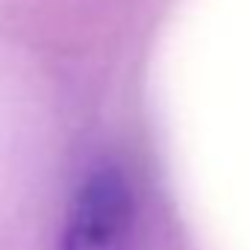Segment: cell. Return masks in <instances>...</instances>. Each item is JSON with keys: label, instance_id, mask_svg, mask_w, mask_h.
I'll use <instances>...</instances> for the list:
<instances>
[{"label": "cell", "instance_id": "cell-1", "mask_svg": "<svg viewBox=\"0 0 250 250\" xmlns=\"http://www.w3.org/2000/svg\"><path fill=\"white\" fill-rule=\"evenodd\" d=\"M136 235V197L115 168L94 171L77 191L59 250H130Z\"/></svg>", "mask_w": 250, "mask_h": 250}]
</instances>
